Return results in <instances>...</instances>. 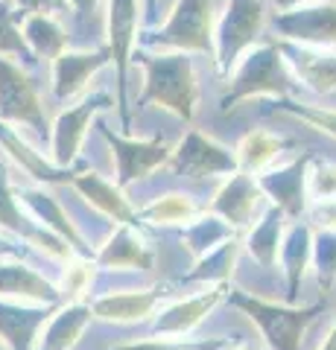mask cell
Segmentation results:
<instances>
[{"instance_id": "1", "label": "cell", "mask_w": 336, "mask_h": 350, "mask_svg": "<svg viewBox=\"0 0 336 350\" xmlns=\"http://www.w3.org/2000/svg\"><path fill=\"white\" fill-rule=\"evenodd\" d=\"M135 59H140L146 70L144 100H153L170 108L172 114L190 120L193 105H196V76H193L190 59L184 53H161V56L138 53Z\"/></svg>"}, {"instance_id": "2", "label": "cell", "mask_w": 336, "mask_h": 350, "mask_svg": "<svg viewBox=\"0 0 336 350\" xmlns=\"http://www.w3.org/2000/svg\"><path fill=\"white\" fill-rule=\"evenodd\" d=\"M289 88H292V79L287 73V62L281 56V50L272 47V44L269 47H257L237 64L229 94L222 96V108H234L240 100L263 96V94L287 96Z\"/></svg>"}, {"instance_id": "3", "label": "cell", "mask_w": 336, "mask_h": 350, "mask_svg": "<svg viewBox=\"0 0 336 350\" xmlns=\"http://www.w3.org/2000/svg\"><path fill=\"white\" fill-rule=\"evenodd\" d=\"M231 301L260 327V333H263L266 345L272 350H298L307 324L319 312V306L296 310V306H278V304L252 298V295H243V292H231Z\"/></svg>"}, {"instance_id": "4", "label": "cell", "mask_w": 336, "mask_h": 350, "mask_svg": "<svg viewBox=\"0 0 336 350\" xmlns=\"http://www.w3.org/2000/svg\"><path fill=\"white\" fill-rule=\"evenodd\" d=\"M214 44V0H179L176 9L164 27L153 38H146V47L158 50H190L208 53Z\"/></svg>"}, {"instance_id": "5", "label": "cell", "mask_w": 336, "mask_h": 350, "mask_svg": "<svg viewBox=\"0 0 336 350\" xmlns=\"http://www.w3.org/2000/svg\"><path fill=\"white\" fill-rule=\"evenodd\" d=\"M263 29V3L260 0H229L225 15L216 27V64L229 70L240 62V53L252 47V41Z\"/></svg>"}, {"instance_id": "6", "label": "cell", "mask_w": 336, "mask_h": 350, "mask_svg": "<svg viewBox=\"0 0 336 350\" xmlns=\"http://www.w3.org/2000/svg\"><path fill=\"white\" fill-rule=\"evenodd\" d=\"M0 120L3 123H21L36 129L38 135H47V120L36 96V88L27 79V73L0 56Z\"/></svg>"}, {"instance_id": "7", "label": "cell", "mask_w": 336, "mask_h": 350, "mask_svg": "<svg viewBox=\"0 0 336 350\" xmlns=\"http://www.w3.org/2000/svg\"><path fill=\"white\" fill-rule=\"evenodd\" d=\"M275 29L289 41L305 47H333L336 44V3L313 0L296 9H287L275 18Z\"/></svg>"}, {"instance_id": "8", "label": "cell", "mask_w": 336, "mask_h": 350, "mask_svg": "<svg viewBox=\"0 0 336 350\" xmlns=\"http://www.w3.org/2000/svg\"><path fill=\"white\" fill-rule=\"evenodd\" d=\"M172 170L179 175H188V178L225 175V172H237V155H231L225 146L199 135V131H190L179 144V149L172 152Z\"/></svg>"}, {"instance_id": "9", "label": "cell", "mask_w": 336, "mask_h": 350, "mask_svg": "<svg viewBox=\"0 0 336 350\" xmlns=\"http://www.w3.org/2000/svg\"><path fill=\"white\" fill-rule=\"evenodd\" d=\"M138 27V0H112L108 6V56L117 64V88H120V111L129 126L126 111V64L132 56V41Z\"/></svg>"}, {"instance_id": "10", "label": "cell", "mask_w": 336, "mask_h": 350, "mask_svg": "<svg viewBox=\"0 0 336 350\" xmlns=\"http://www.w3.org/2000/svg\"><path fill=\"white\" fill-rule=\"evenodd\" d=\"M214 213L225 219L231 228L252 225L257 216H263V190L248 172H234L229 184L216 193Z\"/></svg>"}, {"instance_id": "11", "label": "cell", "mask_w": 336, "mask_h": 350, "mask_svg": "<svg viewBox=\"0 0 336 350\" xmlns=\"http://www.w3.org/2000/svg\"><path fill=\"white\" fill-rule=\"evenodd\" d=\"M307 161L310 158H301L287 167L269 170L257 181L263 196H269L284 216H298L307 207Z\"/></svg>"}, {"instance_id": "12", "label": "cell", "mask_w": 336, "mask_h": 350, "mask_svg": "<svg viewBox=\"0 0 336 350\" xmlns=\"http://www.w3.org/2000/svg\"><path fill=\"white\" fill-rule=\"evenodd\" d=\"M281 56L310 91L333 94L336 91V53L331 47H305V44H278Z\"/></svg>"}, {"instance_id": "13", "label": "cell", "mask_w": 336, "mask_h": 350, "mask_svg": "<svg viewBox=\"0 0 336 350\" xmlns=\"http://www.w3.org/2000/svg\"><path fill=\"white\" fill-rule=\"evenodd\" d=\"M105 137L117 158V184L120 187L138 178H146L155 167H161L170 158V149L164 144H158V140H153V144H146V140H123L112 135V131H105Z\"/></svg>"}, {"instance_id": "14", "label": "cell", "mask_w": 336, "mask_h": 350, "mask_svg": "<svg viewBox=\"0 0 336 350\" xmlns=\"http://www.w3.org/2000/svg\"><path fill=\"white\" fill-rule=\"evenodd\" d=\"M112 100L105 94H91L88 100H82L77 108L64 111L56 126H53V158L56 163H68L73 161V155L79 152L82 140H85V129H88V120L100 111V108H108Z\"/></svg>"}, {"instance_id": "15", "label": "cell", "mask_w": 336, "mask_h": 350, "mask_svg": "<svg viewBox=\"0 0 336 350\" xmlns=\"http://www.w3.org/2000/svg\"><path fill=\"white\" fill-rule=\"evenodd\" d=\"M0 298L9 301H29V304H47L56 306L62 292L53 286L50 280H44L38 271H32L29 266L21 262H0Z\"/></svg>"}, {"instance_id": "16", "label": "cell", "mask_w": 336, "mask_h": 350, "mask_svg": "<svg viewBox=\"0 0 336 350\" xmlns=\"http://www.w3.org/2000/svg\"><path fill=\"white\" fill-rule=\"evenodd\" d=\"M53 306H21L18 301L6 304L0 301V338H3V345L9 350H32L36 345V338L41 333V327L47 324Z\"/></svg>"}, {"instance_id": "17", "label": "cell", "mask_w": 336, "mask_h": 350, "mask_svg": "<svg viewBox=\"0 0 336 350\" xmlns=\"http://www.w3.org/2000/svg\"><path fill=\"white\" fill-rule=\"evenodd\" d=\"M108 62V50H79V53H62L53 68V91L56 100H70L77 96L85 82Z\"/></svg>"}, {"instance_id": "18", "label": "cell", "mask_w": 336, "mask_h": 350, "mask_svg": "<svg viewBox=\"0 0 336 350\" xmlns=\"http://www.w3.org/2000/svg\"><path fill=\"white\" fill-rule=\"evenodd\" d=\"M91 306L88 304H70L59 310L53 319H47V327L36 338V350H70L79 342L85 327L91 324Z\"/></svg>"}, {"instance_id": "19", "label": "cell", "mask_w": 336, "mask_h": 350, "mask_svg": "<svg viewBox=\"0 0 336 350\" xmlns=\"http://www.w3.org/2000/svg\"><path fill=\"white\" fill-rule=\"evenodd\" d=\"M220 298H222V289H208V292L196 295V298L172 304V306H167V310L155 319L153 330L158 336H184V333H190L193 327H196L205 315L214 310Z\"/></svg>"}, {"instance_id": "20", "label": "cell", "mask_w": 336, "mask_h": 350, "mask_svg": "<svg viewBox=\"0 0 336 350\" xmlns=\"http://www.w3.org/2000/svg\"><path fill=\"white\" fill-rule=\"evenodd\" d=\"M158 306V292L153 289H129L108 292L91 304V312L105 321H140Z\"/></svg>"}, {"instance_id": "21", "label": "cell", "mask_w": 336, "mask_h": 350, "mask_svg": "<svg viewBox=\"0 0 336 350\" xmlns=\"http://www.w3.org/2000/svg\"><path fill=\"white\" fill-rule=\"evenodd\" d=\"M73 184H77V190L85 196V199H88L94 207H100L105 216H112L114 222H120V225H132L135 222L132 204L123 199V193L117 190L112 181L100 178L96 172H85V175H77Z\"/></svg>"}, {"instance_id": "22", "label": "cell", "mask_w": 336, "mask_h": 350, "mask_svg": "<svg viewBox=\"0 0 336 350\" xmlns=\"http://www.w3.org/2000/svg\"><path fill=\"white\" fill-rule=\"evenodd\" d=\"M100 266L105 269H149L153 266V251L144 245L132 228L123 225L120 231H114V237L108 239L100 251Z\"/></svg>"}, {"instance_id": "23", "label": "cell", "mask_w": 336, "mask_h": 350, "mask_svg": "<svg viewBox=\"0 0 336 350\" xmlns=\"http://www.w3.org/2000/svg\"><path fill=\"white\" fill-rule=\"evenodd\" d=\"M281 257H284V271H287V301L296 304L301 278L307 271V262L313 257V237L307 225H292L289 234L281 243Z\"/></svg>"}, {"instance_id": "24", "label": "cell", "mask_w": 336, "mask_h": 350, "mask_svg": "<svg viewBox=\"0 0 336 350\" xmlns=\"http://www.w3.org/2000/svg\"><path fill=\"white\" fill-rule=\"evenodd\" d=\"M0 144H3V149L21 163V167H24L27 175H32V178H38V181H44V184L70 181V172H64V170H59V167H53V163H47L36 149L27 146L24 140H21L6 123H0Z\"/></svg>"}, {"instance_id": "25", "label": "cell", "mask_w": 336, "mask_h": 350, "mask_svg": "<svg viewBox=\"0 0 336 350\" xmlns=\"http://www.w3.org/2000/svg\"><path fill=\"white\" fill-rule=\"evenodd\" d=\"M0 225L9 228V231H18L29 239H38L41 248H47L50 254L64 257L68 254V245H62L59 239H44V234L38 231L36 225H29V219L21 213V207L12 196V187H9V178H6V170H0Z\"/></svg>"}, {"instance_id": "26", "label": "cell", "mask_w": 336, "mask_h": 350, "mask_svg": "<svg viewBox=\"0 0 336 350\" xmlns=\"http://www.w3.org/2000/svg\"><path fill=\"white\" fill-rule=\"evenodd\" d=\"M24 41L29 53L44 59H59L68 47V32H64L50 15H29L24 21Z\"/></svg>"}, {"instance_id": "27", "label": "cell", "mask_w": 336, "mask_h": 350, "mask_svg": "<svg viewBox=\"0 0 336 350\" xmlns=\"http://www.w3.org/2000/svg\"><path fill=\"white\" fill-rule=\"evenodd\" d=\"M281 228H284V213L272 207L260 216V222L255 225V231L248 234V254H252L260 266H272L278 260V248H281Z\"/></svg>"}, {"instance_id": "28", "label": "cell", "mask_w": 336, "mask_h": 350, "mask_svg": "<svg viewBox=\"0 0 336 350\" xmlns=\"http://www.w3.org/2000/svg\"><path fill=\"white\" fill-rule=\"evenodd\" d=\"M284 146H287V140L269 135V131H252V135L243 137L240 149H237V167H243V172L248 175L260 172L281 155Z\"/></svg>"}, {"instance_id": "29", "label": "cell", "mask_w": 336, "mask_h": 350, "mask_svg": "<svg viewBox=\"0 0 336 350\" xmlns=\"http://www.w3.org/2000/svg\"><path fill=\"white\" fill-rule=\"evenodd\" d=\"M196 204H193L190 196L184 193H167V196H158L153 204H146L140 211V219L153 225H184V222H193L196 219Z\"/></svg>"}, {"instance_id": "30", "label": "cell", "mask_w": 336, "mask_h": 350, "mask_svg": "<svg viewBox=\"0 0 336 350\" xmlns=\"http://www.w3.org/2000/svg\"><path fill=\"white\" fill-rule=\"evenodd\" d=\"M231 239V225L220 216H205L199 222H193L190 228H184V243L196 257L211 254L214 248H220L222 243Z\"/></svg>"}, {"instance_id": "31", "label": "cell", "mask_w": 336, "mask_h": 350, "mask_svg": "<svg viewBox=\"0 0 336 350\" xmlns=\"http://www.w3.org/2000/svg\"><path fill=\"white\" fill-rule=\"evenodd\" d=\"M21 196H24V204L41 219V225L53 228V231L62 234L64 239H70L73 245H79V237H77V231H73L70 219L64 216V211L56 204V199H53V196H47L44 190H24Z\"/></svg>"}, {"instance_id": "32", "label": "cell", "mask_w": 336, "mask_h": 350, "mask_svg": "<svg viewBox=\"0 0 336 350\" xmlns=\"http://www.w3.org/2000/svg\"><path fill=\"white\" fill-rule=\"evenodd\" d=\"M15 56L21 59L24 64H32V53L27 47L24 36H21V29L15 27V15L12 9H9V3H3L0 0V56Z\"/></svg>"}, {"instance_id": "33", "label": "cell", "mask_w": 336, "mask_h": 350, "mask_svg": "<svg viewBox=\"0 0 336 350\" xmlns=\"http://www.w3.org/2000/svg\"><path fill=\"white\" fill-rule=\"evenodd\" d=\"M234 257H237V243L229 239V243H222L220 248H214L211 254H205L199 269L190 275V280H222L229 278V271L234 266Z\"/></svg>"}, {"instance_id": "34", "label": "cell", "mask_w": 336, "mask_h": 350, "mask_svg": "<svg viewBox=\"0 0 336 350\" xmlns=\"http://www.w3.org/2000/svg\"><path fill=\"white\" fill-rule=\"evenodd\" d=\"M278 108L284 114H292L298 117L301 123H307L313 129L324 131V135L336 137V111H331V108H316V105H305V103H289V100H281Z\"/></svg>"}, {"instance_id": "35", "label": "cell", "mask_w": 336, "mask_h": 350, "mask_svg": "<svg viewBox=\"0 0 336 350\" xmlns=\"http://www.w3.org/2000/svg\"><path fill=\"white\" fill-rule=\"evenodd\" d=\"M313 262H316L319 280L331 286L336 278V231H322L313 243Z\"/></svg>"}, {"instance_id": "36", "label": "cell", "mask_w": 336, "mask_h": 350, "mask_svg": "<svg viewBox=\"0 0 336 350\" xmlns=\"http://www.w3.org/2000/svg\"><path fill=\"white\" fill-rule=\"evenodd\" d=\"M222 342L211 338V342H190V338H146V342L132 345H117L108 350H220Z\"/></svg>"}, {"instance_id": "37", "label": "cell", "mask_w": 336, "mask_h": 350, "mask_svg": "<svg viewBox=\"0 0 336 350\" xmlns=\"http://www.w3.org/2000/svg\"><path fill=\"white\" fill-rule=\"evenodd\" d=\"M307 190L316 202L336 199V163L333 161H316V170L307 172Z\"/></svg>"}, {"instance_id": "38", "label": "cell", "mask_w": 336, "mask_h": 350, "mask_svg": "<svg viewBox=\"0 0 336 350\" xmlns=\"http://www.w3.org/2000/svg\"><path fill=\"white\" fill-rule=\"evenodd\" d=\"M313 222L324 231H336V199H322L313 207Z\"/></svg>"}, {"instance_id": "39", "label": "cell", "mask_w": 336, "mask_h": 350, "mask_svg": "<svg viewBox=\"0 0 336 350\" xmlns=\"http://www.w3.org/2000/svg\"><path fill=\"white\" fill-rule=\"evenodd\" d=\"M21 9L27 12H36V15H50V12H62L68 9V0H15Z\"/></svg>"}, {"instance_id": "40", "label": "cell", "mask_w": 336, "mask_h": 350, "mask_svg": "<svg viewBox=\"0 0 336 350\" xmlns=\"http://www.w3.org/2000/svg\"><path fill=\"white\" fill-rule=\"evenodd\" d=\"M68 3L77 9V15H79V18H88V15L96 12V3H100V0H68Z\"/></svg>"}, {"instance_id": "41", "label": "cell", "mask_w": 336, "mask_h": 350, "mask_svg": "<svg viewBox=\"0 0 336 350\" xmlns=\"http://www.w3.org/2000/svg\"><path fill=\"white\" fill-rule=\"evenodd\" d=\"M158 9H161V0H144V12H146V24H153L158 18Z\"/></svg>"}, {"instance_id": "42", "label": "cell", "mask_w": 336, "mask_h": 350, "mask_svg": "<svg viewBox=\"0 0 336 350\" xmlns=\"http://www.w3.org/2000/svg\"><path fill=\"white\" fill-rule=\"evenodd\" d=\"M272 3L281 9V12H287V9H296L301 3H313V0H272Z\"/></svg>"}, {"instance_id": "43", "label": "cell", "mask_w": 336, "mask_h": 350, "mask_svg": "<svg viewBox=\"0 0 336 350\" xmlns=\"http://www.w3.org/2000/svg\"><path fill=\"white\" fill-rule=\"evenodd\" d=\"M21 254V248L12 245V243H6V239H0V257H18Z\"/></svg>"}, {"instance_id": "44", "label": "cell", "mask_w": 336, "mask_h": 350, "mask_svg": "<svg viewBox=\"0 0 336 350\" xmlns=\"http://www.w3.org/2000/svg\"><path fill=\"white\" fill-rule=\"evenodd\" d=\"M319 350H336V321H333L331 333H328V338H324V345H322Z\"/></svg>"}, {"instance_id": "45", "label": "cell", "mask_w": 336, "mask_h": 350, "mask_svg": "<svg viewBox=\"0 0 336 350\" xmlns=\"http://www.w3.org/2000/svg\"><path fill=\"white\" fill-rule=\"evenodd\" d=\"M237 350H257V347H252V345H240V347H237Z\"/></svg>"}, {"instance_id": "46", "label": "cell", "mask_w": 336, "mask_h": 350, "mask_svg": "<svg viewBox=\"0 0 336 350\" xmlns=\"http://www.w3.org/2000/svg\"><path fill=\"white\" fill-rule=\"evenodd\" d=\"M0 350H9V347H6V345H3V342H0Z\"/></svg>"}]
</instances>
